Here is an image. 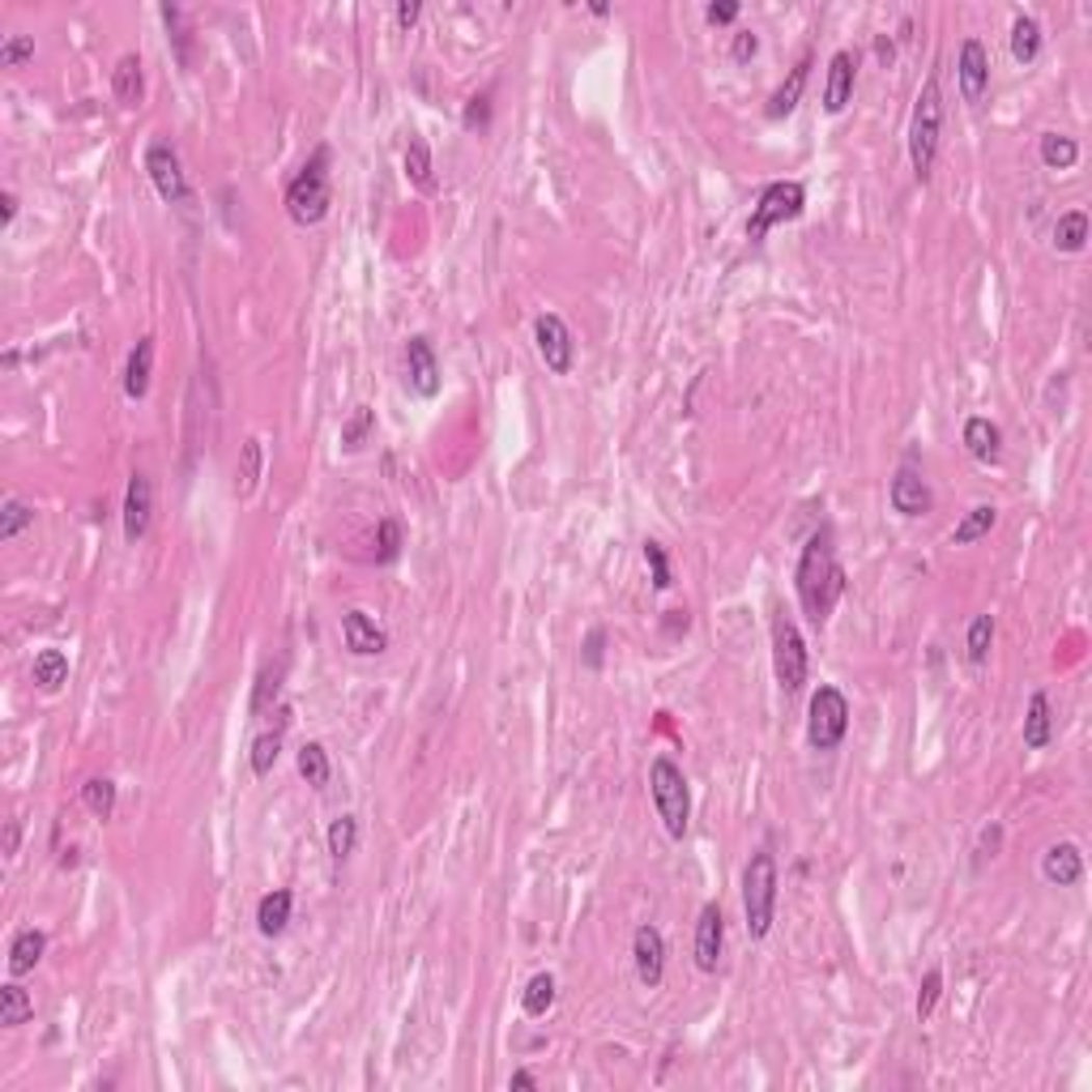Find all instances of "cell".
Wrapping results in <instances>:
<instances>
[{
	"instance_id": "11",
	"label": "cell",
	"mask_w": 1092,
	"mask_h": 1092,
	"mask_svg": "<svg viewBox=\"0 0 1092 1092\" xmlns=\"http://www.w3.org/2000/svg\"><path fill=\"white\" fill-rule=\"evenodd\" d=\"M632 960H636V978L658 990L662 978H666V939H662V930L654 922H644L636 926V935H632Z\"/></svg>"
},
{
	"instance_id": "54",
	"label": "cell",
	"mask_w": 1092,
	"mask_h": 1092,
	"mask_svg": "<svg viewBox=\"0 0 1092 1092\" xmlns=\"http://www.w3.org/2000/svg\"><path fill=\"white\" fill-rule=\"evenodd\" d=\"M18 218V196L14 192H0V227H9Z\"/></svg>"
},
{
	"instance_id": "29",
	"label": "cell",
	"mask_w": 1092,
	"mask_h": 1092,
	"mask_svg": "<svg viewBox=\"0 0 1092 1092\" xmlns=\"http://www.w3.org/2000/svg\"><path fill=\"white\" fill-rule=\"evenodd\" d=\"M30 678L38 692H60V687L69 683V658L60 649H44V654H34V666H30Z\"/></svg>"
},
{
	"instance_id": "48",
	"label": "cell",
	"mask_w": 1092,
	"mask_h": 1092,
	"mask_svg": "<svg viewBox=\"0 0 1092 1092\" xmlns=\"http://www.w3.org/2000/svg\"><path fill=\"white\" fill-rule=\"evenodd\" d=\"M461 125H465L470 133H482V129H487V125H491V95H474V99L465 103Z\"/></svg>"
},
{
	"instance_id": "6",
	"label": "cell",
	"mask_w": 1092,
	"mask_h": 1092,
	"mask_svg": "<svg viewBox=\"0 0 1092 1092\" xmlns=\"http://www.w3.org/2000/svg\"><path fill=\"white\" fill-rule=\"evenodd\" d=\"M845 735H849V700L841 687L820 683L811 696V709H806V739H811L816 751H836Z\"/></svg>"
},
{
	"instance_id": "18",
	"label": "cell",
	"mask_w": 1092,
	"mask_h": 1092,
	"mask_svg": "<svg viewBox=\"0 0 1092 1092\" xmlns=\"http://www.w3.org/2000/svg\"><path fill=\"white\" fill-rule=\"evenodd\" d=\"M406 380L419 397H435L440 393V358L431 350L427 338H410L406 342Z\"/></svg>"
},
{
	"instance_id": "36",
	"label": "cell",
	"mask_w": 1092,
	"mask_h": 1092,
	"mask_svg": "<svg viewBox=\"0 0 1092 1092\" xmlns=\"http://www.w3.org/2000/svg\"><path fill=\"white\" fill-rule=\"evenodd\" d=\"M551 1007H555V978L551 974H534L530 986H525V994H521V1011L530 1020H538V1016H547Z\"/></svg>"
},
{
	"instance_id": "19",
	"label": "cell",
	"mask_w": 1092,
	"mask_h": 1092,
	"mask_svg": "<svg viewBox=\"0 0 1092 1092\" xmlns=\"http://www.w3.org/2000/svg\"><path fill=\"white\" fill-rule=\"evenodd\" d=\"M887 500H893V508L901 512V516H926L930 512V504H935V496H930V487H926V478L917 474V470H897V478H893V487H887Z\"/></svg>"
},
{
	"instance_id": "30",
	"label": "cell",
	"mask_w": 1092,
	"mask_h": 1092,
	"mask_svg": "<svg viewBox=\"0 0 1092 1092\" xmlns=\"http://www.w3.org/2000/svg\"><path fill=\"white\" fill-rule=\"evenodd\" d=\"M994 521H998V508L994 504H978V508H968L964 521L952 530V547H968V542H978L994 530Z\"/></svg>"
},
{
	"instance_id": "12",
	"label": "cell",
	"mask_w": 1092,
	"mask_h": 1092,
	"mask_svg": "<svg viewBox=\"0 0 1092 1092\" xmlns=\"http://www.w3.org/2000/svg\"><path fill=\"white\" fill-rule=\"evenodd\" d=\"M956 86L964 103H982L990 90V56L982 48V38H964L960 60H956Z\"/></svg>"
},
{
	"instance_id": "50",
	"label": "cell",
	"mask_w": 1092,
	"mask_h": 1092,
	"mask_svg": "<svg viewBox=\"0 0 1092 1092\" xmlns=\"http://www.w3.org/2000/svg\"><path fill=\"white\" fill-rule=\"evenodd\" d=\"M755 52H760V38H755L751 30H739V34H735V48H730V56H735V60H751Z\"/></svg>"
},
{
	"instance_id": "47",
	"label": "cell",
	"mask_w": 1092,
	"mask_h": 1092,
	"mask_svg": "<svg viewBox=\"0 0 1092 1092\" xmlns=\"http://www.w3.org/2000/svg\"><path fill=\"white\" fill-rule=\"evenodd\" d=\"M644 563H649V572H654V589H670V559H666L662 542H644Z\"/></svg>"
},
{
	"instance_id": "38",
	"label": "cell",
	"mask_w": 1092,
	"mask_h": 1092,
	"mask_svg": "<svg viewBox=\"0 0 1092 1092\" xmlns=\"http://www.w3.org/2000/svg\"><path fill=\"white\" fill-rule=\"evenodd\" d=\"M372 431H376V410H372V406H354V415L342 423V449H346V453H358L363 444H368Z\"/></svg>"
},
{
	"instance_id": "9",
	"label": "cell",
	"mask_w": 1092,
	"mask_h": 1092,
	"mask_svg": "<svg viewBox=\"0 0 1092 1092\" xmlns=\"http://www.w3.org/2000/svg\"><path fill=\"white\" fill-rule=\"evenodd\" d=\"M773 666H777V683H781L785 696L802 692V683H806V644H802V632L794 628V619H785V615L773 619Z\"/></svg>"
},
{
	"instance_id": "3",
	"label": "cell",
	"mask_w": 1092,
	"mask_h": 1092,
	"mask_svg": "<svg viewBox=\"0 0 1092 1092\" xmlns=\"http://www.w3.org/2000/svg\"><path fill=\"white\" fill-rule=\"evenodd\" d=\"M334 206V188H329V150H316L303 171L287 184V214L295 227H316L325 222Z\"/></svg>"
},
{
	"instance_id": "35",
	"label": "cell",
	"mask_w": 1092,
	"mask_h": 1092,
	"mask_svg": "<svg viewBox=\"0 0 1092 1092\" xmlns=\"http://www.w3.org/2000/svg\"><path fill=\"white\" fill-rule=\"evenodd\" d=\"M329 751L320 747V743H303L299 747V777L312 785V790H325L329 785Z\"/></svg>"
},
{
	"instance_id": "45",
	"label": "cell",
	"mask_w": 1092,
	"mask_h": 1092,
	"mask_svg": "<svg viewBox=\"0 0 1092 1092\" xmlns=\"http://www.w3.org/2000/svg\"><path fill=\"white\" fill-rule=\"evenodd\" d=\"M939 994H943V974L939 968H930V974L922 978V990H917V1020H930L935 1016V1007H939Z\"/></svg>"
},
{
	"instance_id": "25",
	"label": "cell",
	"mask_w": 1092,
	"mask_h": 1092,
	"mask_svg": "<svg viewBox=\"0 0 1092 1092\" xmlns=\"http://www.w3.org/2000/svg\"><path fill=\"white\" fill-rule=\"evenodd\" d=\"M261 474H265V444H261L257 435H248L244 449H239V482H235L239 500H252V496H257Z\"/></svg>"
},
{
	"instance_id": "8",
	"label": "cell",
	"mask_w": 1092,
	"mask_h": 1092,
	"mask_svg": "<svg viewBox=\"0 0 1092 1092\" xmlns=\"http://www.w3.org/2000/svg\"><path fill=\"white\" fill-rule=\"evenodd\" d=\"M145 176L150 184L158 188V196L167 201V206H192V188H188V176H184V163L180 154L167 137H154L145 145Z\"/></svg>"
},
{
	"instance_id": "5",
	"label": "cell",
	"mask_w": 1092,
	"mask_h": 1092,
	"mask_svg": "<svg viewBox=\"0 0 1092 1092\" xmlns=\"http://www.w3.org/2000/svg\"><path fill=\"white\" fill-rule=\"evenodd\" d=\"M649 794H654L658 820L666 824V832H670L674 841H683L687 824H692V790H687L683 768H678L670 755H658V760L649 764Z\"/></svg>"
},
{
	"instance_id": "49",
	"label": "cell",
	"mask_w": 1092,
	"mask_h": 1092,
	"mask_svg": "<svg viewBox=\"0 0 1092 1092\" xmlns=\"http://www.w3.org/2000/svg\"><path fill=\"white\" fill-rule=\"evenodd\" d=\"M602 644H606V632H602V628H593V632L585 636V666H589V670H597V666H602Z\"/></svg>"
},
{
	"instance_id": "23",
	"label": "cell",
	"mask_w": 1092,
	"mask_h": 1092,
	"mask_svg": "<svg viewBox=\"0 0 1092 1092\" xmlns=\"http://www.w3.org/2000/svg\"><path fill=\"white\" fill-rule=\"evenodd\" d=\"M1049 739H1055V713H1049V696L1033 692L1029 700V717H1024V747L1029 751H1045Z\"/></svg>"
},
{
	"instance_id": "55",
	"label": "cell",
	"mask_w": 1092,
	"mask_h": 1092,
	"mask_svg": "<svg viewBox=\"0 0 1092 1092\" xmlns=\"http://www.w3.org/2000/svg\"><path fill=\"white\" fill-rule=\"evenodd\" d=\"M508 1088H538V1080H534L530 1071H512V1080H508Z\"/></svg>"
},
{
	"instance_id": "51",
	"label": "cell",
	"mask_w": 1092,
	"mask_h": 1092,
	"mask_svg": "<svg viewBox=\"0 0 1092 1092\" xmlns=\"http://www.w3.org/2000/svg\"><path fill=\"white\" fill-rule=\"evenodd\" d=\"M739 18V0H721V5H709V22L713 26H725Z\"/></svg>"
},
{
	"instance_id": "44",
	"label": "cell",
	"mask_w": 1092,
	"mask_h": 1092,
	"mask_svg": "<svg viewBox=\"0 0 1092 1092\" xmlns=\"http://www.w3.org/2000/svg\"><path fill=\"white\" fill-rule=\"evenodd\" d=\"M376 563H393L397 555H401V521H393V516H384L380 525H376Z\"/></svg>"
},
{
	"instance_id": "32",
	"label": "cell",
	"mask_w": 1092,
	"mask_h": 1092,
	"mask_svg": "<svg viewBox=\"0 0 1092 1092\" xmlns=\"http://www.w3.org/2000/svg\"><path fill=\"white\" fill-rule=\"evenodd\" d=\"M1011 56H1016L1020 64H1033L1041 56V22L1020 14L1016 26H1011Z\"/></svg>"
},
{
	"instance_id": "56",
	"label": "cell",
	"mask_w": 1092,
	"mask_h": 1092,
	"mask_svg": "<svg viewBox=\"0 0 1092 1092\" xmlns=\"http://www.w3.org/2000/svg\"><path fill=\"white\" fill-rule=\"evenodd\" d=\"M14 849H18V824L9 820V832H5V854H14Z\"/></svg>"
},
{
	"instance_id": "46",
	"label": "cell",
	"mask_w": 1092,
	"mask_h": 1092,
	"mask_svg": "<svg viewBox=\"0 0 1092 1092\" xmlns=\"http://www.w3.org/2000/svg\"><path fill=\"white\" fill-rule=\"evenodd\" d=\"M30 56H34V38L30 34H9L5 44H0V64H5V69L26 64Z\"/></svg>"
},
{
	"instance_id": "2",
	"label": "cell",
	"mask_w": 1092,
	"mask_h": 1092,
	"mask_svg": "<svg viewBox=\"0 0 1092 1092\" xmlns=\"http://www.w3.org/2000/svg\"><path fill=\"white\" fill-rule=\"evenodd\" d=\"M939 137H943V95H939V77L930 73L917 95V107H913V125H909V163L922 184L935 171Z\"/></svg>"
},
{
	"instance_id": "53",
	"label": "cell",
	"mask_w": 1092,
	"mask_h": 1092,
	"mask_svg": "<svg viewBox=\"0 0 1092 1092\" xmlns=\"http://www.w3.org/2000/svg\"><path fill=\"white\" fill-rule=\"evenodd\" d=\"M998 845H1003V828H998V824H990V828L982 832V849H978V858H994V854H998Z\"/></svg>"
},
{
	"instance_id": "33",
	"label": "cell",
	"mask_w": 1092,
	"mask_h": 1092,
	"mask_svg": "<svg viewBox=\"0 0 1092 1092\" xmlns=\"http://www.w3.org/2000/svg\"><path fill=\"white\" fill-rule=\"evenodd\" d=\"M1041 163L1049 171H1071L1080 163V145L1063 133H1041Z\"/></svg>"
},
{
	"instance_id": "27",
	"label": "cell",
	"mask_w": 1092,
	"mask_h": 1092,
	"mask_svg": "<svg viewBox=\"0 0 1092 1092\" xmlns=\"http://www.w3.org/2000/svg\"><path fill=\"white\" fill-rule=\"evenodd\" d=\"M806 69H811V60H798V64H794V73H790L785 82L773 90V99H768V107H764V115H768V119H785V115L798 107V99H802V86H806Z\"/></svg>"
},
{
	"instance_id": "40",
	"label": "cell",
	"mask_w": 1092,
	"mask_h": 1092,
	"mask_svg": "<svg viewBox=\"0 0 1092 1092\" xmlns=\"http://www.w3.org/2000/svg\"><path fill=\"white\" fill-rule=\"evenodd\" d=\"M329 858L334 862H346L350 854H354V841H358V820L354 816H338L334 824H329Z\"/></svg>"
},
{
	"instance_id": "14",
	"label": "cell",
	"mask_w": 1092,
	"mask_h": 1092,
	"mask_svg": "<svg viewBox=\"0 0 1092 1092\" xmlns=\"http://www.w3.org/2000/svg\"><path fill=\"white\" fill-rule=\"evenodd\" d=\"M150 521H154V482H150V474L137 470L129 478V491H125V538L141 542L150 534Z\"/></svg>"
},
{
	"instance_id": "41",
	"label": "cell",
	"mask_w": 1092,
	"mask_h": 1092,
	"mask_svg": "<svg viewBox=\"0 0 1092 1092\" xmlns=\"http://www.w3.org/2000/svg\"><path fill=\"white\" fill-rule=\"evenodd\" d=\"M277 755H282V730H265V735H257L252 739V773L257 777H269L273 773V764H277Z\"/></svg>"
},
{
	"instance_id": "7",
	"label": "cell",
	"mask_w": 1092,
	"mask_h": 1092,
	"mask_svg": "<svg viewBox=\"0 0 1092 1092\" xmlns=\"http://www.w3.org/2000/svg\"><path fill=\"white\" fill-rule=\"evenodd\" d=\"M806 206V188L798 180H777V184H768L755 201V210L747 218V239L751 244H764L768 231L781 227V222H794Z\"/></svg>"
},
{
	"instance_id": "42",
	"label": "cell",
	"mask_w": 1092,
	"mask_h": 1092,
	"mask_svg": "<svg viewBox=\"0 0 1092 1092\" xmlns=\"http://www.w3.org/2000/svg\"><path fill=\"white\" fill-rule=\"evenodd\" d=\"M990 644H994V619H990V615H978L974 623H968V640H964L968 662L982 666V662L990 658Z\"/></svg>"
},
{
	"instance_id": "15",
	"label": "cell",
	"mask_w": 1092,
	"mask_h": 1092,
	"mask_svg": "<svg viewBox=\"0 0 1092 1092\" xmlns=\"http://www.w3.org/2000/svg\"><path fill=\"white\" fill-rule=\"evenodd\" d=\"M342 640L354 658H376L389 649V636L384 628H376V619L368 611H346L342 615Z\"/></svg>"
},
{
	"instance_id": "17",
	"label": "cell",
	"mask_w": 1092,
	"mask_h": 1092,
	"mask_svg": "<svg viewBox=\"0 0 1092 1092\" xmlns=\"http://www.w3.org/2000/svg\"><path fill=\"white\" fill-rule=\"evenodd\" d=\"M1041 875L1045 883H1055V887H1075L1084 879V854H1080V845L1075 841H1055L1041 854Z\"/></svg>"
},
{
	"instance_id": "10",
	"label": "cell",
	"mask_w": 1092,
	"mask_h": 1092,
	"mask_svg": "<svg viewBox=\"0 0 1092 1092\" xmlns=\"http://www.w3.org/2000/svg\"><path fill=\"white\" fill-rule=\"evenodd\" d=\"M534 342H538V354L547 363V372L555 376H568L572 363H577V342H572V329L563 325L555 312H542L534 320Z\"/></svg>"
},
{
	"instance_id": "20",
	"label": "cell",
	"mask_w": 1092,
	"mask_h": 1092,
	"mask_svg": "<svg viewBox=\"0 0 1092 1092\" xmlns=\"http://www.w3.org/2000/svg\"><path fill=\"white\" fill-rule=\"evenodd\" d=\"M964 449L974 453L982 465H998V461H1003V431H998L990 419L974 415V419L964 423Z\"/></svg>"
},
{
	"instance_id": "1",
	"label": "cell",
	"mask_w": 1092,
	"mask_h": 1092,
	"mask_svg": "<svg viewBox=\"0 0 1092 1092\" xmlns=\"http://www.w3.org/2000/svg\"><path fill=\"white\" fill-rule=\"evenodd\" d=\"M841 589H845V572L832 555V534L824 530L802 547V559H798V597H802V611L811 615V623L828 619Z\"/></svg>"
},
{
	"instance_id": "37",
	"label": "cell",
	"mask_w": 1092,
	"mask_h": 1092,
	"mask_svg": "<svg viewBox=\"0 0 1092 1092\" xmlns=\"http://www.w3.org/2000/svg\"><path fill=\"white\" fill-rule=\"evenodd\" d=\"M82 802H86V811L95 820H111V811H115V781L111 777H90L82 785Z\"/></svg>"
},
{
	"instance_id": "4",
	"label": "cell",
	"mask_w": 1092,
	"mask_h": 1092,
	"mask_svg": "<svg viewBox=\"0 0 1092 1092\" xmlns=\"http://www.w3.org/2000/svg\"><path fill=\"white\" fill-rule=\"evenodd\" d=\"M743 913H747V935L768 939L777 917V858L768 849H755L743 871Z\"/></svg>"
},
{
	"instance_id": "22",
	"label": "cell",
	"mask_w": 1092,
	"mask_h": 1092,
	"mask_svg": "<svg viewBox=\"0 0 1092 1092\" xmlns=\"http://www.w3.org/2000/svg\"><path fill=\"white\" fill-rule=\"evenodd\" d=\"M150 376H154V338H141L125 363V393L133 401H141L150 393Z\"/></svg>"
},
{
	"instance_id": "52",
	"label": "cell",
	"mask_w": 1092,
	"mask_h": 1092,
	"mask_svg": "<svg viewBox=\"0 0 1092 1092\" xmlns=\"http://www.w3.org/2000/svg\"><path fill=\"white\" fill-rule=\"evenodd\" d=\"M419 18H423V5H419V0H401V5H397V26H401V30H410Z\"/></svg>"
},
{
	"instance_id": "13",
	"label": "cell",
	"mask_w": 1092,
	"mask_h": 1092,
	"mask_svg": "<svg viewBox=\"0 0 1092 1092\" xmlns=\"http://www.w3.org/2000/svg\"><path fill=\"white\" fill-rule=\"evenodd\" d=\"M721 948H725V913L717 901H709L700 909V922H696V968L700 974H717L721 964Z\"/></svg>"
},
{
	"instance_id": "24",
	"label": "cell",
	"mask_w": 1092,
	"mask_h": 1092,
	"mask_svg": "<svg viewBox=\"0 0 1092 1092\" xmlns=\"http://www.w3.org/2000/svg\"><path fill=\"white\" fill-rule=\"evenodd\" d=\"M111 90L119 99V107H137L145 95V73H141V56H119L115 73H111Z\"/></svg>"
},
{
	"instance_id": "39",
	"label": "cell",
	"mask_w": 1092,
	"mask_h": 1092,
	"mask_svg": "<svg viewBox=\"0 0 1092 1092\" xmlns=\"http://www.w3.org/2000/svg\"><path fill=\"white\" fill-rule=\"evenodd\" d=\"M406 180L415 188H423V192L435 184L431 180V150H427V141L419 133H410V145H406Z\"/></svg>"
},
{
	"instance_id": "21",
	"label": "cell",
	"mask_w": 1092,
	"mask_h": 1092,
	"mask_svg": "<svg viewBox=\"0 0 1092 1092\" xmlns=\"http://www.w3.org/2000/svg\"><path fill=\"white\" fill-rule=\"evenodd\" d=\"M291 909H295L291 887H273V893H265L261 905H257V930L265 939H277L282 930L291 926Z\"/></svg>"
},
{
	"instance_id": "43",
	"label": "cell",
	"mask_w": 1092,
	"mask_h": 1092,
	"mask_svg": "<svg viewBox=\"0 0 1092 1092\" xmlns=\"http://www.w3.org/2000/svg\"><path fill=\"white\" fill-rule=\"evenodd\" d=\"M26 525H34V508L22 500H5V512H0V542H14Z\"/></svg>"
},
{
	"instance_id": "31",
	"label": "cell",
	"mask_w": 1092,
	"mask_h": 1092,
	"mask_svg": "<svg viewBox=\"0 0 1092 1092\" xmlns=\"http://www.w3.org/2000/svg\"><path fill=\"white\" fill-rule=\"evenodd\" d=\"M1055 248L1075 257L1088 248V214L1084 210H1067L1059 222H1055Z\"/></svg>"
},
{
	"instance_id": "16",
	"label": "cell",
	"mask_w": 1092,
	"mask_h": 1092,
	"mask_svg": "<svg viewBox=\"0 0 1092 1092\" xmlns=\"http://www.w3.org/2000/svg\"><path fill=\"white\" fill-rule=\"evenodd\" d=\"M854 82H858V60L854 52H836L828 60V82H824V111L828 115H841L854 99Z\"/></svg>"
},
{
	"instance_id": "34",
	"label": "cell",
	"mask_w": 1092,
	"mask_h": 1092,
	"mask_svg": "<svg viewBox=\"0 0 1092 1092\" xmlns=\"http://www.w3.org/2000/svg\"><path fill=\"white\" fill-rule=\"evenodd\" d=\"M30 1016H34V998H30L18 982L0 986V1024H5V1029H18V1024H26Z\"/></svg>"
},
{
	"instance_id": "28",
	"label": "cell",
	"mask_w": 1092,
	"mask_h": 1092,
	"mask_svg": "<svg viewBox=\"0 0 1092 1092\" xmlns=\"http://www.w3.org/2000/svg\"><path fill=\"white\" fill-rule=\"evenodd\" d=\"M282 678H287V662H269L261 674H257V687H252V700H248V713L252 717H265L277 696H282Z\"/></svg>"
},
{
	"instance_id": "26",
	"label": "cell",
	"mask_w": 1092,
	"mask_h": 1092,
	"mask_svg": "<svg viewBox=\"0 0 1092 1092\" xmlns=\"http://www.w3.org/2000/svg\"><path fill=\"white\" fill-rule=\"evenodd\" d=\"M44 952H48V935H44V930H34V926L18 930V939H14V948H9V974H14V978L30 974V968L44 960Z\"/></svg>"
}]
</instances>
